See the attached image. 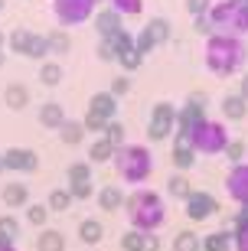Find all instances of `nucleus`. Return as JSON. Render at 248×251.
I'll return each instance as SVG.
<instances>
[{
    "mask_svg": "<svg viewBox=\"0 0 248 251\" xmlns=\"http://www.w3.org/2000/svg\"><path fill=\"white\" fill-rule=\"evenodd\" d=\"M206 69L212 75H219V78H229V75L242 72V65H245L248 52H245V43L239 36H225V33H216V36L206 39Z\"/></svg>",
    "mask_w": 248,
    "mask_h": 251,
    "instance_id": "f257e3e1",
    "label": "nucleus"
},
{
    "mask_svg": "<svg viewBox=\"0 0 248 251\" xmlns=\"http://www.w3.org/2000/svg\"><path fill=\"white\" fill-rule=\"evenodd\" d=\"M124 212H128L131 228H138V232H157L166 222L164 196L154 193V189H134L124 202Z\"/></svg>",
    "mask_w": 248,
    "mask_h": 251,
    "instance_id": "f03ea898",
    "label": "nucleus"
},
{
    "mask_svg": "<svg viewBox=\"0 0 248 251\" xmlns=\"http://www.w3.org/2000/svg\"><path fill=\"white\" fill-rule=\"evenodd\" d=\"M111 163L118 170V179L128 186H144L154 176V153L144 144H121Z\"/></svg>",
    "mask_w": 248,
    "mask_h": 251,
    "instance_id": "7ed1b4c3",
    "label": "nucleus"
},
{
    "mask_svg": "<svg viewBox=\"0 0 248 251\" xmlns=\"http://www.w3.org/2000/svg\"><path fill=\"white\" fill-rule=\"evenodd\" d=\"M206 17L212 23V36L216 33H225V36L242 39L248 33V3L245 0H216Z\"/></svg>",
    "mask_w": 248,
    "mask_h": 251,
    "instance_id": "20e7f679",
    "label": "nucleus"
},
{
    "mask_svg": "<svg viewBox=\"0 0 248 251\" xmlns=\"http://www.w3.org/2000/svg\"><path fill=\"white\" fill-rule=\"evenodd\" d=\"M229 127L222 121H212V118H202L199 124H196L193 130H190V137H186V144L196 150V153H202V157H216V153H225V147H229Z\"/></svg>",
    "mask_w": 248,
    "mask_h": 251,
    "instance_id": "39448f33",
    "label": "nucleus"
},
{
    "mask_svg": "<svg viewBox=\"0 0 248 251\" xmlns=\"http://www.w3.org/2000/svg\"><path fill=\"white\" fill-rule=\"evenodd\" d=\"M53 13L59 20V26H79L85 20H92L95 3L92 0H53Z\"/></svg>",
    "mask_w": 248,
    "mask_h": 251,
    "instance_id": "423d86ee",
    "label": "nucleus"
},
{
    "mask_svg": "<svg viewBox=\"0 0 248 251\" xmlns=\"http://www.w3.org/2000/svg\"><path fill=\"white\" fill-rule=\"evenodd\" d=\"M176 111L170 101H157L154 111H150V121H147V137L150 140H166L170 134H176Z\"/></svg>",
    "mask_w": 248,
    "mask_h": 251,
    "instance_id": "0eeeda50",
    "label": "nucleus"
},
{
    "mask_svg": "<svg viewBox=\"0 0 248 251\" xmlns=\"http://www.w3.org/2000/svg\"><path fill=\"white\" fill-rule=\"evenodd\" d=\"M186 202V219H193V222H206L212 215L219 212V202H216V196L202 193V189H193V193L183 199Z\"/></svg>",
    "mask_w": 248,
    "mask_h": 251,
    "instance_id": "6e6552de",
    "label": "nucleus"
},
{
    "mask_svg": "<svg viewBox=\"0 0 248 251\" xmlns=\"http://www.w3.org/2000/svg\"><path fill=\"white\" fill-rule=\"evenodd\" d=\"M225 193L239 205H248V163H235L225 176Z\"/></svg>",
    "mask_w": 248,
    "mask_h": 251,
    "instance_id": "1a4fd4ad",
    "label": "nucleus"
},
{
    "mask_svg": "<svg viewBox=\"0 0 248 251\" xmlns=\"http://www.w3.org/2000/svg\"><path fill=\"white\" fill-rule=\"evenodd\" d=\"M0 157H3V170H17V173H33L39 167L36 150H27V147H10Z\"/></svg>",
    "mask_w": 248,
    "mask_h": 251,
    "instance_id": "9d476101",
    "label": "nucleus"
},
{
    "mask_svg": "<svg viewBox=\"0 0 248 251\" xmlns=\"http://www.w3.org/2000/svg\"><path fill=\"white\" fill-rule=\"evenodd\" d=\"M92 20H95V33H98L101 39H111L114 33L124 29V17H121L118 10H111V7H101Z\"/></svg>",
    "mask_w": 248,
    "mask_h": 251,
    "instance_id": "9b49d317",
    "label": "nucleus"
},
{
    "mask_svg": "<svg viewBox=\"0 0 248 251\" xmlns=\"http://www.w3.org/2000/svg\"><path fill=\"white\" fill-rule=\"evenodd\" d=\"M121 248L124 251H160V238H157V232L128 228V232L121 235Z\"/></svg>",
    "mask_w": 248,
    "mask_h": 251,
    "instance_id": "f8f14e48",
    "label": "nucleus"
},
{
    "mask_svg": "<svg viewBox=\"0 0 248 251\" xmlns=\"http://www.w3.org/2000/svg\"><path fill=\"white\" fill-rule=\"evenodd\" d=\"M88 111H95L98 118H105V121H114V114H118V98L111 92H95L92 98H88Z\"/></svg>",
    "mask_w": 248,
    "mask_h": 251,
    "instance_id": "ddd939ff",
    "label": "nucleus"
},
{
    "mask_svg": "<svg viewBox=\"0 0 248 251\" xmlns=\"http://www.w3.org/2000/svg\"><path fill=\"white\" fill-rule=\"evenodd\" d=\"M39 124L43 127H49V130H59L65 121H69V114H65V108L59 101H46V104H39Z\"/></svg>",
    "mask_w": 248,
    "mask_h": 251,
    "instance_id": "4468645a",
    "label": "nucleus"
},
{
    "mask_svg": "<svg viewBox=\"0 0 248 251\" xmlns=\"http://www.w3.org/2000/svg\"><path fill=\"white\" fill-rule=\"evenodd\" d=\"M0 199L7 209H27L29 205V189L23 183H7V186L0 189Z\"/></svg>",
    "mask_w": 248,
    "mask_h": 251,
    "instance_id": "2eb2a0df",
    "label": "nucleus"
},
{
    "mask_svg": "<svg viewBox=\"0 0 248 251\" xmlns=\"http://www.w3.org/2000/svg\"><path fill=\"white\" fill-rule=\"evenodd\" d=\"M95 199H98V205L105 209V212H118V209H124V189H118L114 183L111 186H101L98 193H95Z\"/></svg>",
    "mask_w": 248,
    "mask_h": 251,
    "instance_id": "dca6fc26",
    "label": "nucleus"
},
{
    "mask_svg": "<svg viewBox=\"0 0 248 251\" xmlns=\"http://www.w3.org/2000/svg\"><path fill=\"white\" fill-rule=\"evenodd\" d=\"M245 114H248V98H242L239 92L222 98V118L225 121H242Z\"/></svg>",
    "mask_w": 248,
    "mask_h": 251,
    "instance_id": "f3484780",
    "label": "nucleus"
},
{
    "mask_svg": "<svg viewBox=\"0 0 248 251\" xmlns=\"http://www.w3.org/2000/svg\"><path fill=\"white\" fill-rule=\"evenodd\" d=\"M170 160H173V167L180 170V173H186V170L196 163V150L186 144V140H173V150H170Z\"/></svg>",
    "mask_w": 248,
    "mask_h": 251,
    "instance_id": "a211bd4d",
    "label": "nucleus"
},
{
    "mask_svg": "<svg viewBox=\"0 0 248 251\" xmlns=\"http://www.w3.org/2000/svg\"><path fill=\"white\" fill-rule=\"evenodd\" d=\"M36 251H65V235L59 228H39Z\"/></svg>",
    "mask_w": 248,
    "mask_h": 251,
    "instance_id": "6ab92c4d",
    "label": "nucleus"
},
{
    "mask_svg": "<svg viewBox=\"0 0 248 251\" xmlns=\"http://www.w3.org/2000/svg\"><path fill=\"white\" fill-rule=\"evenodd\" d=\"M65 78V69L55 59H46V62H39V85H46V88H55V85H62Z\"/></svg>",
    "mask_w": 248,
    "mask_h": 251,
    "instance_id": "aec40b11",
    "label": "nucleus"
},
{
    "mask_svg": "<svg viewBox=\"0 0 248 251\" xmlns=\"http://www.w3.org/2000/svg\"><path fill=\"white\" fill-rule=\"evenodd\" d=\"M114 153H118V147H114L111 140L95 137L92 147H88V163H111V160H114Z\"/></svg>",
    "mask_w": 248,
    "mask_h": 251,
    "instance_id": "412c9836",
    "label": "nucleus"
},
{
    "mask_svg": "<svg viewBox=\"0 0 248 251\" xmlns=\"http://www.w3.org/2000/svg\"><path fill=\"white\" fill-rule=\"evenodd\" d=\"M101 238H105L101 219H82V222H79V242L82 245H98Z\"/></svg>",
    "mask_w": 248,
    "mask_h": 251,
    "instance_id": "4be33fe9",
    "label": "nucleus"
},
{
    "mask_svg": "<svg viewBox=\"0 0 248 251\" xmlns=\"http://www.w3.org/2000/svg\"><path fill=\"white\" fill-rule=\"evenodd\" d=\"M3 101H7V108H13V111H23L29 104V88L23 82H13L7 85V92H3Z\"/></svg>",
    "mask_w": 248,
    "mask_h": 251,
    "instance_id": "5701e85b",
    "label": "nucleus"
},
{
    "mask_svg": "<svg viewBox=\"0 0 248 251\" xmlns=\"http://www.w3.org/2000/svg\"><path fill=\"white\" fill-rule=\"evenodd\" d=\"M17 238H20L17 215H0V248H13Z\"/></svg>",
    "mask_w": 248,
    "mask_h": 251,
    "instance_id": "b1692460",
    "label": "nucleus"
},
{
    "mask_svg": "<svg viewBox=\"0 0 248 251\" xmlns=\"http://www.w3.org/2000/svg\"><path fill=\"white\" fill-rule=\"evenodd\" d=\"M59 140H62V144H69V147H79V144L85 140V124L69 118V121L59 127Z\"/></svg>",
    "mask_w": 248,
    "mask_h": 251,
    "instance_id": "393cba45",
    "label": "nucleus"
},
{
    "mask_svg": "<svg viewBox=\"0 0 248 251\" xmlns=\"http://www.w3.org/2000/svg\"><path fill=\"white\" fill-rule=\"evenodd\" d=\"M202 251H232V232L225 228H216L202 238Z\"/></svg>",
    "mask_w": 248,
    "mask_h": 251,
    "instance_id": "a878e982",
    "label": "nucleus"
},
{
    "mask_svg": "<svg viewBox=\"0 0 248 251\" xmlns=\"http://www.w3.org/2000/svg\"><path fill=\"white\" fill-rule=\"evenodd\" d=\"M46 39H49V56H65V52L72 49V36H69L62 26L53 29V33H46Z\"/></svg>",
    "mask_w": 248,
    "mask_h": 251,
    "instance_id": "bb28decb",
    "label": "nucleus"
},
{
    "mask_svg": "<svg viewBox=\"0 0 248 251\" xmlns=\"http://www.w3.org/2000/svg\"><path fill=\"white\" fill-rule=\"evenodd\" d=\"M144 29H147V36L154 39V46H164L166 39H170V20L166 17H154Z\"/></svg>",
    "mask_w": 248,
    "mask_h": 251,
    "instance_id": "cd10ccee",
    "label": "nucleus"
},
{
    "mask_svg": "<svg viewBox=\"0 0 248 251\" xmlns=\"http://www.w3.org/2000/svg\"><path fill=\"white\" fill-rule=\"evenodd\" d=\"M75 199H72V193L65 186H59V189H49V199H46V205H49V212H65L69 205H72Z\"/></svg>",
    "mask_w": 248,
    "mask_h": 251,
    "instance_id": "c85d7f7f",
    "label": "nucleus"
},
{
    "mask_svg": "<svg viewBox=\"0 0 248 251\" xmlns=\"http://www.w3.org/2000/svg\"><path fill=\"white\" fill-rule=\"evenodd\" d=\"M65 179H69V186H75V183H88V179H92V163H88V160L69 163V170H65Z\"/></svg>",
    "mask_w": 248,
    "mask_h": 251,
    "instance_id": "c756f323",
    "label": "nucleus"
},
{
    "mask_svg": "<svg viewBox=\"0 0 248 251\" xmlns=\"http://www.w3.org/2000/svg\"><path fill=\"white\" fill-rule=\"evenodd\" d=\"M166 193L173 196V199H186V196L193 193V186H190L186 173H173V176L166 179Z\"/></svg>",
    "mask_w": 248,
    "mask_h": 251,
    "instance_id": "7c9ffc66",
    "label": "nucleus"
},
{
    "mask_svg": "<svg viewBox=\"0 0 248 251\" xmlns=\"http://www.w3.org/2000/svg\"><path fill=\"white\" fill-rule=\"evenodd\" d=\"M173 251H202V238L196 232H176V238H173Z\"/></svg>",
    "mask_w": 248,
    "mask_h": 251,
    "instance_id": "2f4dec72",
    "label": "nucleus"
},
{
    "mask_svg": "<svg viewBox=\"0 0 248 251\" xmlns=\"http://www.w3.org/2000/svg\"><path fill=\"white\" fill-rule=\"evenodd\" d=\"M27 56L29 59H49V39H46V33H33V36H29Z\"/></svg>",
    "mask_w": 248,
    "mask_h": 251,
    "instance_id": "473e14b6",
    "label": "nucleus"
},
{
    "mask_svg": "<svg viewBox=\"0 0 248 251\" xmlns=\"http://www.w3.org/2000/svg\"><path fill=\"white\" fill-rule=\"evenodd\" d=\"M27 222L36 225V228H46V222H49V205L46 202H29L27 205Z\"/></svg>",
    "mask_w": 248,
    "mask_h": 251,
    "instance_id": "72a5a7b5",
    "label": "nucleus"
},
{
    "mask_svg": "<svg viewBox=\"0 0 248 251\" xmlns=\"http://www.w3.org/2000/svg\"><path fill=\"white\" fill-rule=\"evenodd\" d=\"M29 36H33V29H27V26H17V29H13V33L7 36V46L13 49V52H23V56H27Z\"/></svg>",
    "mask_w": 248,
    "mask_h": 251,
    "instance_id": "f704fd0d",
    "label": "nucleus"
},
{
    "mask_svg": "<svg viewBox=\"0 0 248 251\" xmlns=\"http://www.w3.org/2000/svg\"><path fill=\"white\" fill-rule=\"evenodd\" d=\"M118 62H121L124 72H134V69H140V62H144V52H140L138 46H131V49H124V52L118 56Z\"/></svg>",
    "mask_w": 248,
    "mask_h": 251,
    "instance_id": "c9c22d12",
    "label": "nucleus"
},
{
    "mask_svg": "<svg viewBox=\"0 0 248 251\" xmlns=\"http://www.w3.org/2000/svg\"><path fill=\"white\" fill-rule=\"evenodd\" d=\"M111 10H118L121 17H138L140 10H144V0H108Z\"/></svg>",
    "mask_w": 248,
    "mask_h": 251,
    "instance_id": "e433bc0d",
    "label": "nucleus"
},
{
    "mask_svg": "<svg viewBox=\"0 0 248 251\" xmlns=\"http://www.w3.org/2000/svg\"><path fill=\"white\" fill-rule=\"evenodd\" d=\"M105 140H111L114 147H121V144H124V124L121 121H108L105 124Z\"/></svg>",
    "mask_w": 248,
    "mask_h": 251,
    "instance_id": "4c0bfd02",
    "label": "nucleus"
},
{
    "mask_svg": "<svg viewBox=\"0 0 248 251\" xmlns=\"http://www.w3.org/2000/svg\"><path fill=\"white\" fill-rule=\"evenodd\" d=\"M225 157H229L232 167H235V163H245V144H242V140H229V147H225Z\"/></svg>",
    "mask_w": 248,
    "mask_h": 251,
    "instance_id": "58836bf2",
    "label": "nucleus"
},
{
    "mask_svg": "<svg viewBox=\"0 0 248 251\" xmlns=\"http://www.w3.org/2000/svg\"><path fill=\"white\" fill-rule=\"evenodd\" d=\"M212 3H216V0H186V10H190V17H206V13H209L212 10Z\"/></svg>",
    "mask_w": 248,
    "mask_h": 251,
    "instance_id": "ea45409f",
    "label": "nucleus"
},
{
    "mask_svg": "<svg viewBox=\"0 0 248 251\" xmlns=\"http://www.w3.org/2000/svg\"><path fill=\"white\" fill-rule=\"evenodd\" d=\"M82 124H85V130H92V134H105V118H98L95 111H85V118H82Z\"/></svg>",
    "mask_w": 248,
    "mask_h": 251,
    "instance_id": "a19ab883",
    "label": "nucleus"
},
{
    "mask_svg": "<svg viewBox=\"0 0 248 251\" xmlns=\"http://www.w3.org/2000/svg\"><path fill=\"white\" fill-rule=\"evenodd\" d=\"M111 46L118 49V56H121L124 49H131V46H134V36H131L128 29H121V33H114V36H111Z\"/></svg>",
    "mask_w": 248,
    "mask_h": 251,
    "instance_id": "79ce46f5",
    "label": "nucleus"
},
{
    "mask_svg": "<svg viewBox=\"0 0 248 251\" xmlns=\"http://www.w3.org/2000/svg\"><path fill=\"white\" fill-rule=\"evenodd\" d=\"M114 98H121V95H128L131 92V78L128 75H118V78H111V88H108Z\"/></svg>",
    "mask_w": 248,
    "mask_h": 251,
    "instance_id": "37998d69",
    "label": "nucleus"
},
{
    "mask_svg": "<svg viewBox=\"0 0 248 251\" xmlns=\"http://www.w3.org/2000/svg\"><path fill=\"white\" fill-rule=\"evenodd\" d=\"M69 193H72V199H92V193H98V189H95L92 179H88V183H75V186H69Z\"/></svg>",
    "mask_w": 248,
    "mask_h": 251,
    "instance_id": "c03bdc74",
    "label": "nucleus"
},
{
    "mask_svg": "<svg viewBox=\"0 0 248 251\" xmlns=\"http://www.w3.org/2000/svg\"><path fill=\"white\" fill-rule=\"evenodd\" d=\"M232 248L235 251H248V225H242V228L232 232Z\"/></svg>",
    "mask_w": 248,
    "mask_h": 251,
    "instance_id": "a18cd8bd",
    "label": "nucleus"
},
{
    "mask_svg": "<svg viewBox=\"0 0 248 251\" xmlns=\"http://www.w3.org/2000/svg\"><path fill=\"white\" fill-rule=\"evenodd\" d=\"M98 59L101 62H114V59H118V49L111 46V39H101L98 43Z\"/></svg>",
    "mask_w": 248,
    "mask_h": 251,
    "instance_id": "49530a36",
    "label": "nucleus"
},
{
    "mask_svg": "<svg viewBox=\"0 0 248 251\" xmlns=\"http://www.w3.org/2000/svg\"><path fill=\"white\" fill-rule=\"evenodd\" d=\"M134 46H138V49H140V52H144V56H147L150 49H157V46H154V39H150V36H147V29H140L138 36H134Z\"/></svg>",
    "mask_w": 248,
    "mask_h": 251,
    "instance_id": "de8ad7c7",
    "label": "nucleus"
},
{
    "mask_svg": "<svg viewBox=\"0 0 248 251\" xmlns=\"http://www.w3.org/2000/svg\"><path fill=\"white\" fill-rule=\"evenodd\" d=\"M193 29L209 39V36H212V23H209V17H196V20H193Z\"/></svg>",
    "mask_w": 248,
    "mask_h": 251,
    "instance_id": "09e8293b",
    "label": "nucleus"
},
{
    "mask_svg": "<svg viewBox=\"0 0 248 251\" xmlns=\"http://www.w3.org/2000/svg\"><path fill=\"white\" fill-rule=\"evenodd\" d=\"M248 225V205H239V212H235V228Z\"/></svg>",
    "mask_w": 248,
    "mask_h": 251,
    "instance_id": "8fccbe9b",
    "label": "nucleus"
},
{
    "mask_svg": "<svg viewBox=\"0 0 248 251\" xmlns=\"http://www.w3.org/2000/svg\"><path fill=\"white\" fill-rule=\"evenodd\" d=\"M186 101H190V104H199V108H206V95H190Z\"/></svg>",
    "mask_w": 248,
    "mask_h": 251,
    "instance_id": "3c124183",
    "label": "nucleus"
},
{
    "mask_svg": "<svg viewBox=\"0 0 248 251\" xmlns=\"http://www.w3.org/2000/svg\"><path fill=\"white\" fill-rule=\"evenodd\" d=\"M239 95H242V98H248V75L242 78V92H239Z\"/></svg>",
    "mask_w": 248,
    "mask_h": 251,
    "instance_id": "603ef678",
    "label": "nucleus"
},
{
    "mask_svg": "<svg viewBox=\"0 0 248 251\" xmlns=\"http://www.w3.org/2000/svg\"><path fill=\"white\" fill-rule=\"evenodd\" d=\"M3 43H7V39H3V29H0V52H3Z\"/></svg>",
    "mask_w": 248,
    "mask_h": 251,
    "instance_id": "864d4df0",
    "label": "nucleus"
},
{
    "mask_svg": "<svg viewBox=\"0 0 248 251\" xmlns=\"http://www.w3.org/2000/svg\"><path fill=\"white\" fill-rule=\"evenodd\" d=\"M0 251H20V248H17V245H13V248H0Z\"/></svg>",
    "mask_w": 248,
    "mask_h": 251,
    "instance_id": "5fc2aeb1",
    "label": "nucleus"
},
{
    "mask_svg": "<svg viewBox=\"0 0 248 251\" xmlns=\"http://www.w3.org/2000/svg\"><path fill=\"white\" fill-rule=\"evenodd\" d=\"M92 3H95V7H101V3H105V0H92Z\"/></svg>",
    "mask_w": 248,
    "mask_h": 251,
    "instance_id": "6e6d98bb",
    "label": "nucleus"
},
{
    "mask_svg": "<svg viewBox=\"0 0 248 251\" xmlns=\"http://www.w3.org/2000/svg\"><path fill=\"white\" fill-rule=\"evenodd\" d=\"M0 173H3V157H0Z\"/></svg>",
    "mask_w": 248,
    "mask_h": 251,
    "instance_id": "4d7b16f0",
    "label": "nucleus"
},
{
    "mask_svg": "<svg viewBox=\"0 0 248 251\" xmlns=\"http://www.w3.org/2000/svg\"><path fill=\"white\" fill-rule=\"evenodd\" d=\"M3 3H7V0H0V10H3Z\"/></svg>",
    "mask_w": 248,
    "mask_h": 251,
    "instance_id": "13d9d810",
    "label": "nucleus"
},
{
    "mask_svg": "<svg viewBox=\"0 0 248 251\" xmlns=\"http://www.w3.org/2000/svg\"><path fill=\"white\" fill-rule=\"evenodd\" d=\"M0 65H3V52H0Z\"/></svg>",
    "mask_w": 248,
    "mask_h": 251,
    "instance_id": "bf43d9fd",
    "label": "nucleus"
},
{
    "mask_svg": "<svg viewBox=\"0 0 248 251\" xmlns=\"http://www.w3.org/2000/svg\"><path fill=\"white\" fill-rule=\"evenodd\" d=\"M245 3H248V0H245Z\"/></svg>",
    "mask_w": 248,
    "mask_h": 251,
    "instance_id": "052dcab7",
    "label": "nucleus"
}]
</instances>
